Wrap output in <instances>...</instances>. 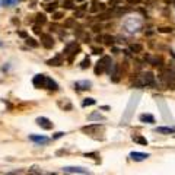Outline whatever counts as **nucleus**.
Listing matches in <instances>:
<instances>
[{
    "label": "nucleus",
    "mask_w": 175,
    "mask_h": 175,
    "mask_svg": "<svg viewBox=\"0 0 175 175\" xmlns=\"http://www.w3.org/2000/svg\"><path fill=\"white\" fill-rule=\"evenodd\" d=\"M92 51H94V54H102V51H104V50H102V48H101V47H94V48H92Z\"/></svg>",
    "instance_id": "c756f323"
},
{
    "label": "nucleus",
    "mask_w": 175,
    "mask_h": 175,
    "mask_svg": "<svg viewBox=\"0 0 175 175\" xmlns=\"http://www.w3.org/2000/svg\"><path fill=\"white\" fill-rule=\"evenodd\" d=\"M80 51V47L77 45L76 41H72V43H69L66 47H64V56H69V61H72L73 57L76 56L77 53Z\"/></svg>",
    "instance_id": "7ed1b4c3"
},
{
    "label": "nucleus",
    "mask_w": 175,
    "mask_h": 175,
    "mask_svg": "<svg viewBox=\"0 0 175 175\" xmlns=\"http://www.w3.org/2000/svg\"><path fill=\"white\" fill-rule=\"evenodd\" d=\"M64 136V133L63 131H59V133H56L54 136H53V139H60V137H63Z\"/></svg>",
    "instance_id": "7c9ffc66"
},
{
    "label": "nucleus",
    "mask_w": 175,
    "mask_h": 175,
    "mask_svg": "<svg viewBox=\"0 0 175 175\" xmlns=\"http://www.w3.org/2000/svg\"><path fill=\"white\" fill-rule=\"evenodd\" d=\"M130 50L134 53H140L143 48H142V45H139V44H133V45H130Z\"/></svg>",
    "instance_id": "393cba45"
},
{
    "label": "nucleus",
    "mask_w": 175,
    "mask_h": 175,
    "mask_svg": "<svg viewBox=\"0 0 175 175\" xmlns=\"http://www.w3.org/2000/svg\"><path fill=\"white\" fill-rule=\"evenodd\" d=\"M35 21H37V23H38V25H44V23L47 22V18H45V15H44V13H37Z\"/></svg>",
    "instance_id": "dca6fc26"
},
{
    "label": "nucleus",
    "mask_w": 175,
    "mask_h": 175,
    "mask_svg": "<svg viewBox=\"0 0 175 175\" xmlns=\"http://www.w3.org/2000/svg\"><path fill=\"white\" fill-rule=\"evenodd\" d=\"M90 86H92V83H90L89 80L75 82V89L76 90H88V89H90Z\"/></svg>",
    "instance_id": "6e6552de"
},
{
    "label": "nucleus",
    "mask_w": 175,
    "mask_h": 175,
    "mask_svg": "<svg viewBox=\"0 0 175 175\" xmlns=\"http://www.w3.org/2000/svg\"><path fill=\"white\" fill-rule=\"evenodd\" d=\"M34 32H35V34H41V31H39V26L38 25L34 26Z\"/></svg>",
    "instance_id": "2f4dec72"
},
{
    "label": "nucleus",
    "mask_w": 175,
    "mask_h": 175,
    "mask_svg": "<svg viewBox=\"0 0 175 175\" xmlns=\"http://www.w3.org/2000/svg\"><path fill=\"white\" fill-rule=\"evenodd\" d=\"M47 79L48 77L45 76V75H37V76L34 77L32 83H34V86L35 88H38V89H41V88H47Z\"/></svg>",
    "instance_id": "20e7f679"
},
{
    "label": "nucleus",
    "mask_w": 175,
    "mask_h": 175,
    "mask_svg": "<svg viewBox=\"0 0 175 175\" xmlns=\"http://www.w3.org/2000/svg\"><path fill=\"white\" fill-rule=\"evenodd\" d=\"M64 9H73L75 8V0H63Z\"/></svg>",
    "instance_id": "412c9836"
},
{
    "label": "nucleus",
    "mask_w": 175,
    "mask_h": 175,
    "mask_svg": "<svg viewBox=\"0 0 175 175\" xmlns=\"http://www.w3.org/2000/svg\"><path fill=\"white\" fill-rule=\"evenodd\" d=\"M99 29H101V26H94V31H95V32H98Z\"/></svg>",
    "instance_id": "72a5a7b5"
},
{
    "label": "nucleus",
    "mask_w": 175,
    "mask_h": 175,
    "mask_svg": "<svg viewBox=\"0 0 175 175\" xmlns=\"http://www.w3.org/2000/svg\"><path fill=\"white\" fill-rule=\"evenodd\" d=\"M56 9H57V3H56V2H53V3H47V4H45V10H47V12L54 13V12H56Z\"/></svg>",
    "instance_id": "6ab92c4d"
},
{
    "label": "nucleus",
    "mask_w": 175,
    "mask_h": 175,
    "mask_svg": "<svg viewBox=\"0 0 175 175\" xmlns=\"http://www.w3.org/2000/svg\"><path fill=\"white\" fill-rule=\"evenodd\" d=\"M112 63H111V59L108 56H104L102 59L99 60L98 63H96V67H95V73L96 75H99V73H102V72H108V73H111L112 70Z\"/></svg>",
    "instance_id": "f257e3e1"
},
{
    "label": "nucleus",
    "mask_w": 175,
    "mask_h": 175,
    "mask_svg": "<svg viewBox=\"0 0 175 175\" xmlns=\"http://www.w3.org/2000/svg\"><path fill=\"white\" fill-rule=\"evenodd\" d=\"M155 131L161 133V134H171V133H175V128H171V127H158Z\"/></svg>",
    "instance_id": "4468645a"
},
{
    "label": "nucleus",
    "mask_w": 175,
    "mask_h": 175,
    "mask_svg": "<svg viewBox=\"0 0 175 175\" xmlns=\"http://www.w3.org/2000/svg\"><path fill=\"white\" fill-rule=\"evenodd\" d=\"M162 32H171V28H161Z\"/></svg>",
    "instance_id": "473e14b6"
},
{
    "label": "nucleus",
    "mask_w": 175,
    "mask_h": 175,
    "mask_svg": "<svg viewBox=\"0 0 175 175\" xmlns=\"http://www.w3.org/2000/svg\"><path fill=\"white\" fill-rule=\"evenodd\" d=\"M34 175H35V174H34Z\"/></svg>",
    "instance_id": "4c0bfd02"
},
{
    "label": "nucleus",
    "mask_w": 175,
    "mask_h": 175,
    "mask_svg": "<svg viewBox=\"0 0 175 175\" xmlns=\"http://www.w3.org/2000/svg\"><path fill=\"white\" fill-rule=\"evenodd\" d=\"M140 121H142V123L152 124V123H155V117L150 116V114H142V116H140Z\"/></svg>",
    "instance_id": "ddd939ff"
},
{
    "label": "nucleus",
    "mask_w": 175,
    "mask_h": 175,
    "mask_svg": "<svg viewBox=\"0 0 175 175\" xmlns=\"http://www.w3.org/2000/svg\"><path fill=\"white\" fill-rule=\"evenodd\" d=\"M19 0H3V6H6V8H10V6H13V4H16Z\"/></svg>",
    "instance_id": "b1692460"
},
{
    "label": "nucleus",
    "mask_w": 175,
    "mask_h": 175,
    "mask_svg": "<svg viewBox=\"0 0 175 175\" xmlns=\"http://www.w3.org/2000/svg\"><path fill=\"white\" fill-rule=\"evenodd\" d=\"M41 44H43L45 48H53V45H54V41H53L51 35L41 34Z\"/></svg>",
    "instance_id": "0eeeda50"
},
{
    "label": "nucleus",
    "mask_w": 175,
    "mask_h": 175,
    "mask_svg": "<svg viewBox=\"0 0 175 175\" xmlns=\"http://www.w3.org/2000/svg\"><path fill=\"white\" fill-rule=\"evenodd\" d=\"M128 2H130V3H137L139 0H128Z\"/></svg>",
    "instance_id": "f704fd0d"
},
{
    "label": "nucleus",
    "mask_w": 175,
    "mask_h": 175,
    "mask_svg": "<svg viewBox=\"0 0 175 175\" xmlns=\"http://www.w3.org/2000/svg\"><path fill=\"white\" fill-rule=\"evenodd\" d=\"M76 2H85V0H76Z\"/></svg>",
    "instance_id": "c9c22d12"
},
{
    "label": "nucleus",
    "mask_w": 175,
    "mask_h": 175,
    "mask_svg": "<svg viewBox=\"0 0 175 175\" xmlns=\"http://www.w3.org/2000/svg\"><path fill=\"white\" fill-rule=\"evenodd\" d=\"M37 124L41 128H44V130H51L53 128V123L48 118H45V117H38L37 118Z\"/></svg>",
    "instance_id": "39448f33"
},
{
    "label": "nucleus",
    "mask_w": 175,
    "mask_h": 175,
    "mask_svg": "<svg viewBox=\"0 0 175 175\" xmlns=\"http://www.w3.org/2000/svg\"><path fill=\"white\" fill-rule=\"evenodd\" d=\"M63 171L69 172V174H72V172L73 174H89L85 168H82V167H64Z\"/></svg>",
    "instance_id": "423d86ee"
},
{
    "label": "nucleus",
    "mask_w": 175,
    "mask_h": 175,
    "mask_svg": "<svg viewBox=\"0 0 175 175\" xmlns=\"http://www.w3.org/2000/svg\"><path fill=\"white\" fill-rule=\"evenodd\" d=\"M85 12H86V8H79L76 10V12H75V19H76V18H83L85 16Z\"/></svg>",
    "instance_id": "aec40b11"
},
{
    "label": "nucleus",
    "mask_w": 175,
    "mask_h": 175,
    "mask_svg": "<svg viewBox=\"0 0 175 175\" xmlns=\"http://www.w3.org/2000/svg\"><path fill=\"white\" fill-rule=\"evenodd\" d=\"M89 66H90V60H89V57H86V59L80 63V67H82V69H88Z\"/></svg>",
    "instance_id": "a878e982"
},
{
    "label": "nucleus",
    "mask_w": 175,
    "mask_h": 175,
    "mask_svg": "<svg viewBox=\"0 0 175 175\" xmlns=\"http://www.w3.org/2000/svg\"><path fill=\"white\" fill-rule=\"evenodd\" d=\"M73 25H75V18H69L67 21L64 22V26H66V28H72Z\"/></svg>",
    "instance_id": "cd10ccee"
},
{
    "label": "nucleus",
    "mask_w": 175,
    "mask_h": 175,
    "mask_svg": "<svg viewBox=\"0 0 175 175\" xmlns=\"http://www.w3.org/2000/svg\"><path fill=\"white\" fill-rule=\"evenodd\" d=\"M88 118L90 120V121H94V120H105V117L104 116H101V114H99V112H92V114H89V117H88Z\"/></svg>",
    "instance_id": "a211bd4d"
},
{
    "label": "nucleus",
    "mask_w": 175,
    "mask_h": 175,
    "mask_svg": "<svg viewBox=\"0 0 175 175\" xmlns=\"http://www.w3.org/2000/svg\"><path fill=\"white\" fill-rule=\"evenodd\" d=\"M130 158H131L133 161H136V162H140V161H145V159L149 158V155L142 153V152H131V153H130Z\"/></svg>",
    "instance_id": "1a4fd4ad"
},
{
    "label": "nucleus",
    "mask_w": 175,
    "mask_h": 175,
    "mask_svg": "<svg viewBox=\"0 0 175 175\" xmlns=\"http://www.w3.org/2000/svg\"><path fill=\"white\" fill-rule=\"evenodd\" d=\"M47 64H50V66H54V67H59V66H61L63 64V57L60 56H54L53 59H50L47 61Z\"/></svg>",
    "instance_id": "9b49d317"
},
{
    "label": "nucleus",
    "mask_w": 175,
    "mask_h": 175,
    "mask_svg": "<svg viewBox=\"0 0 175 175\" xmlns=\"http://www.w3.org/2000/svg\"><path fill=\"white\" fill-rule=\"evenodd\" d=\"M29 139H31L32 142H35V143H39V145H41V143L44 145V143H47V142H48L47 137H44V136H37V134H31Z\"/></svg>",
    "instance_id": "f8f14e48"
},
{
    "label": "nucleus",
    "mask_w": 175,
    "mask_h": 175,
    "mask_svg": "<svg viewBox=\"0 0 175 175\" xmlns=\"http://www.w3.org/2000/svg\"><path fill=\"white\" fill-rule=\"evenodd\" d=\"M136 85L137 86H155V76H153V73H150V72L142 73L140 76L137 77Z\"/></svg>",
    "instance_id": "f03ea898"
},
{
    "label": "nucleus",
    "mask_w": 175,
    "mask_h": 175,
    "mask_svg": "<svg viewBox=\"0 0 175 175\" xmlns=\"http://www.w3.org/2000/svg\"><path fill=\"white\" fill-rule=\"evenodd\" d=\"M102 39H104V43L107 44V45H112V44L116 43V38H114V37H111V35H104Z\"/></svg>",
    "instance_id": "f3484780"
},
{
    "label": "nucleus",
    "mask_w": 175,
    "mask_h": 175,
    "mask_svg": "<svg viewBox=\"0 0 175 175\" xmlns=\"http://www.w3.org/2000/svg\"><path fill=\"white\" fill-rule=\"evenodd\" d=\"M133 140L137 142V143H140V145H147V140H146L145 137H140V136H133Z\"/></svg>",
    "instance_id": "5701e85b"
},
{
    "label": "nucleus",
    "mask_w": 175,
    "mask_h": 175,
    "mask_svg": "<svg viewBox=\"0 0 175 175\" xmlns=\"http://www.w3.org/2000/svg\"><path fill=\"white\" fill-rule=\"evenodd\" d=\"M61 18H64V13L63 12H54V13H53V19H54V21H60Z\"/></svg>",
    "instance_id": "bb28decb"
},
{
    "label": "nucleus",
    "mask_w": 175,
    "mask_h": 175,
    "mask_svg": "<svg viewBox=\"0 0 175 175\" xmlns=\"http://www.w3.org/2000/svg\"><path fill=\"white\" fill-rule=\"evenodd\" d=\"M47 89H50V90H57V89H59L57 82L53 80L51 77H48V79H47Z\"/></svg>",
    "instance_id": "2eb2a0df"
},
{
    "label": "nucleus",
    "mask_w": 175,
    "mask_h": 175,
    "mask_svg": "<svg viewBox=\"0 0 175 175\" xmlns=\"http://www.w3.org/2000/svg\"><path fill=\"white\" fill-rule=\"evenodd\" d=\"M104 9H105V4H104V3H101V2H98V0L92 2V6H90V12H92V13L102 12Z\"/></svg>",
    "instance_id": "9d476101"
},
{
    "label": "nucleus",
    "mask_w": 175,
    "mask_h": 175,
    "mask_svg": "<svg viewBox=\"0 0 175 175\" xmlns=\"http://www.w3.org/2000/svg\"><path fill=\"white\" fill-rule=\"evenodd\" d=\"M26 44L31 45V47H38V43H37L34 38H26Z\"/></svg>",
    "instance_id": "c85d7f7f"
},
{
    "label": "nucleus",
    "mask_w": 175,
    "mask_h": 175,
    "mask_svg": "<svg viewBox=\"0 0 175 175\" xmlns=\"http://www.w3.org/2000/svg\"><path fill=\"white\" fill-rule=\"evenodd\" d=\"M8 175H13V174H8Z\"/></svg>",
    "instance_id": "e433bc0d"
},
{
    "label": "nucleus",
    "mask_w": 175,
    "mask_h": 175,
    "mask_svg": "<svg viewBox=\"0 0 175 175\" xmlns=\"http://www.w3.org/2000/svg\"><path fill=\"white\" fill-rule=\"evenodd\" d=\"M95 102H96V101H95L94 98H85L83 102H82V105H83V107H89V105H95Z\"/></svg>",
    "instance_id": "4be33fe9"
}]
</instances>
